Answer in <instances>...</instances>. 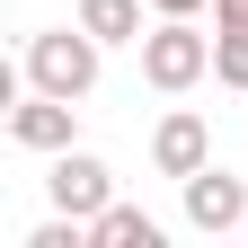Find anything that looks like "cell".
<instances>
[{
  "label": "cell",
  "instance_id": "1",
  "mask_svg": "<svg viewBox=\"0 0 248 248\" xmlns=\"http://www.w3.org/2000/svg\"><path fill=\"white\" fill-rule=\"evenodd\" d=\"M98 36L89 27H45V36H27V89H53V98H89L98 89Z\"/></svg>",
  "mask_w": 248,
  "mask_h": 248
},
{
  "label": "cell",
  "instance_id": "2",
  "mask_svg": "<svg viewBox=\"0 0 248 248\" xmlns=\"http://www.w3.org/2000/svg\"><path fill=\"white\" fill-rule=\"evenodd\" d=\"M204 71H213V36H204L195 18H160V27L142 36V80H151V89L177 98V89H195Z\"/></svg>",
  "mask_w": 248,
  "mask_h": 248
},
{
  "label": "cell",
  "instance_id": "3",
  "mask_svg": "<svg viewBox=\"0 0 248 248\" xmlns=\"http://www.w3.org/2000/svg\"><path fill=\"white\" fill-rule=\"evenodd\" d=\"M45 195H53V213H80V222H98V213L115 204V169L98 160V151H53Z\"/></svg>",
  "mask_w": 248,
  "mask_h": 248
},
{
  "label": "cell",
  "instance_id": "4",
  "mask_svg": "<svg viewBox=\"0 0 248 248\" xmlns=\"http://www.w3.org/2000/svg\"><path fill=\"white\" fill-rule=\"evenodd\" d=\"M177 195H186V222H195L204 239H213V231H239V222H248V177H231L222 160H204L195 177L177 186Z\"/></svg>",
  "mask_w": 248,
  "mask_h": 248
},
{
  "label": "cell",
  "instance_id": "5",
  "mask_svg": "<svg viewBox=\"0 0 248 248\" xmlns=\"http://www.w3.org/2000/svg\"><path fill=\"white\" fill-rule=\"evenodd\" d=\"M71 124H80V98L27 89V98L9 107V142H18V151H71Z\"/></svg>",
  "mask_w": 248,
  "mask_h": 248
},
{
  "label": "cell",
  "instance_id": "6",
  "mask_svg": "<svg viewBox=\"0 0 248 248\" xmlns=\"http://www.w3.org/2000/svg\"><path fill=\"white\" fill-rule=\"evenodd\" d=\"M204 160H213V124H204L195 107H177V115H160V133H151V169L186 186V177H195Z\"/></svg>",
  "mask_w": 248,
  "mask_h": 248
},
{
  "label": "cell",
  "instance_id": "7",
  "mask_svg": "<svg viewBox=\"0 0 248 248\" xmlns=\"http://www.w3.org/2000/svg\"><path fill=\"white\" fill-rule=\"evenodd\" d=\"M160 239H169V231L151 222L142 204H107L98 222H89V248H160Z\"/></svg>",
  "mask_w": 248,
  "mask_h": 248
},
{
  "label": "cell",
  "instance_id": "8",
  "mask_svg": "<svg viewBox=\"0 0 248 248\" xmlns=\"http://www.w3.org/2000/svg\"><path fill=\"white\" fill-rule=\"evenodd\" d=\"M142 9H151V0H80V27H89L98 45H142V36H151Z\"/></svg>",
  "mask_w": 248,
  "mask_h": 248
},
{
  "label": "cell",
  "instance_id": "9",
  "mask_svg": "<svg viewBox=\"0 0 248 248\" xmlns=\"http://www.w3.org/2000/svg\"><path fill=\"white\" fill-rule=\"evenodd\" d=\"M213 80L248 98V36H222V27H213Z\"/></svg>",
  "mask_w": 248,
  "mask_h": 248
},
{
  "label": "cell",
  "instance_id": "10",
  "mask_svg": "<svg viewBox=\"0 0 248 248\" xmlns=\"http://www.w3.org/2000/svg\"><path fill=\"white\" fill-rule=\"evenodd\" d=\"M213 27L222 36H248V0H213Z\"/></svg>",
  "mask_w": 248,
  "mask_h": 248
},
{
  "label": "cell",
  "instance_id": "11",
  "mask_svg": "<svg viewBox=\"0 0 248 248\" xmlns=\"http://www.w3.org/2000/svg\"><path fill=\"white\" fill-rule=\"evenodd\" d=\"M151 9H160V18H195L204 0H151Z\"/></svg>",
  "mask_w": 248,
  "mask_h": 248
}]
</instances>
